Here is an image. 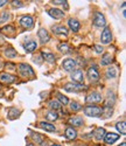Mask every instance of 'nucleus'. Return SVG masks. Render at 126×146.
Listing matches in <instances>:
<instances>
[{
  "instance_id": "f257e3e1",
  "label": "nucleus",
  "mask_w": 126,
  "mask_h": 146,
  "mask_svg": "<svg viewBox=\"0 0 126 146\" xmlns=\"http://www.w3.org/2000/svg\"><path fill=\"white\" fill-rule=\"evenodd\" d=\"M84 113L89 117H100L103 113V109L96 105H88L84 108Z\"/></svg>"
},
{
  "instance_id": "f8f14e48",
  "label": "nucleus",
  "mask_w": 126,
  "mask_h": 146,
  "mask_svg": "<svg viewBox=\"0 0 126 146\" xmlns=\"http://www.w3.org/2000/svg\"><path fill=\"white\" fill-rule=\"evenodd\" d=\"M48 14L54 19H62L64 17V12H62L61 9H57V8H50L48 11Z\"/></svg>"
},
{
  "instance_id": "37998d69",
  "label": "nucleus",
  "mask_w": 126,
  "mask_h": 146,
  "mask_svg": "<svg viewBox=\"0 0 126 146\" xmlns=\"http://www.w3.org/2000/svg\"><path fill=\"white\" fill-rule=\"evenodd\" d=\"M119 146H126V143H121Z\"/></svg>"
},
{
  "instance_id": "5701e85b",
  "label": "nucleus",
  "mask_w": 126,
  "mask_h": 146,
  "mask_svg": "<svg viewBox=\"0 0 126 146\" xmlns=\"http://www.w3.org/2000/svg\"><path fill=\"white\" fill-rule=\"evenodd\" d=\"M57 49H58L61 53H63V54L70 53V47H69V44H68L67 42H61V43L57 46Z\"/></svg>"
},
{
  "instance_id": "58836bf2",
  "label": "nucleus",
  "mask_w": 126,
  "mask_h": 146,
  "mask_svg": "<svg viewBox=\"0 0 126 146\" xmlns=\"http://www.w3.org/2000/svg\"><path fill=\"white\" fill-rule=\"evenodd\" d=\"M6 67H9V69H14L17 66L14 63H6Z\"/></svg>"
},
{
  "instance_id": "7c9ffc66",
  "label": "nucleus",
  "mask_w": 126,
  "mask_h": 146,
  "mask_svg": "<svg viewBox=\"0 0 126 146\" xmlns=\"http://www.w3.org/2000/svg\"><path fill=\"white\" fill-rule=\"evenodd\" d=\"M70 109H71L72 111L76 112V111H80V110H81L82 105H81L80 103H77V102H71V103H70Z\"/></svg>"
},
{
  "instance_id": "ddd939ff",
  "label": "nucleus",
  "mask_w": 126,
  "mask_h": 146,
  "mask_svg": "<svg viewBox=\"0 0 126 146\" xmlns=\"http://www.w3.org/2000/svg\"><path fill=\"white\" fill-rule=\"evenodd\" d=\"M52 29H53V33L56 34V35H64V36L68 35V31H67V28H66L64 26L56 25V26H54Z\"/></svg>"
},
{
  "instance_id": "b1692460",
  "label": "nucleus",
  "mask_w": 126,
  "mask_h": 146,
  "mask_svg": "<svg viewBox=\"0 0 126 146\" xmlns=\"http://www.w3.org/2000/svg\"><path fill=\"white\" fill-rule=\"evenodd\" d=\"M111 62H112V56H111V54L105 53V54L103 55V57H102V61H100V64H102V66H109V64H111Z\"/></svg>"
},
{
  "instance_id": "a211bd4d",
  "label": "nucleus",
  "mask_w": 126,
  "mask_h": 146,
  "mask_svg": "<svg viewBox=\"0 0 126 146\" xmlns=\"http://www.w3.org/2000/svg\"><path fill=\"white\" fill-rule=\"evenodd\" d=\"M64 136H66V138L72 140V139H75L77 137V132H76V130H75L74 127H68L66 130V132H64Z\"/></svg>"
},
{
  "instance_id": "39448f33",
  "label": "nucleus",
  "mask_w": 126,
  "mask_h": 146,
  "mask_svg": "<svg viewBox=\"0 0 126 146\" xmlns=\"http://www.w3.org/2000/svg\"><path fill=\"white\" fill-rule=\"evenodd\" d=\"M20 25L23 27V28H26V29H29L34 26V20L31 15H23L20 18Z\"/></svg>"
},
{
  "instance_id": "4c0bfd02",
  "label": "nucleus",
  "mask_w": 126,
  "mask_h": 146,
  "mask_svg": "<svg viewBox=\"0 0 126 146\" xmlns=\"http://www.w3.org/2000/svg\"><path fill=\"white\" fill-rule=\"evenodd\" d=\"M95 49H96V53H98V54L103 53V47H100L99 44H96L95 46Z\"/></svg>"
},
{
  "instance_id": "ea45409f",
  "label": "nucleus",
  "mask_w": 126,
  "mask_h": 146,
  "mask_svg": "<svg viewBox=\"0 0 126 146\" xmlns=\"http://www.w3.org/2000/svg\"><path fill=\"white\" fill-rule=\"evenodd\" d=\"M6 3H8L7 0H0V7H3V6H5L6 5Z\"/></svg>"
},
{
  "instance_id": "bb28decb",
  "label": "nucleus",
  "mask_w": 126,
  "mask_h": 146,
  "mask_svg": "<svg viewBox=\"0 0 126 146\" xmlns=\"http://www.w3.org/2000/svg\"><path fill=\"white\" fill-rule=\"evenodd\" d=\"M5 55H6L8 58H13V57L18 56V53L15 52V49H13L12 47H9V48H7V49L5 50Z\"/></svg>"
},
{
  "instance_id": "6e6552de",
  "label": "nucleus",
  "mask_w": 126,
  "mask_h": 146,
  "mask_svg": "<svg viewBox=\"0 0 126 146\" xmlns=\"http://www.w3.org/2000/svg\"><path fill=\"white\" fill-rule=\"evenodd\" d=\"M88 103H100L102 102V95L97 91H94L91 92L89 96H86V100H85Z\"/></svg>"
},
{
  "instance_id": "20e7f679",
  "label": "nucleus",
  "mask_w": 126,
  "mask_h": 146,
  "mask_svg": "<svg viewBox=\"0 0 126 146\" xmlns=\"http://www.w3.org/2000/svg\"><path fill=\"white\" fill-rule=\"evenodd\" d=\"M106 23L105 17L100 13V12H95L94 14V25L96 27H104Z\"/></svg>"
},
{
  "instance_id": "a19ab883",
  "label": "nucleus",
  "mask_w": 126,
  "mask_h": 146,
  "mask_svg": "<svg viewBox=\"0 0 126 146\" xmlns=\"http://www.w3.org/2000/svg\"><path fill=\"white\" fill-rule=\"evenodd\" d=\"M41 146H49V145H48L47 143H44V141H42V143H41Z\"/></svg>"
},
{
  "instance_id": "f3484780",
  "label": "nucleus",
  "mask_w": 126,
  "mask_h": 146,
  "mask_svg": "<svg viewBox=\"0 0 126 146\" xmlns=\"http://www.w3.org/2000/svg\"><path fill=\"white\" fill-rule=\"evenodd\" d=\"M0 81L4 82V83H13L15 81V77L13 75H9V74H5V72H3V74H0Z\"/></svg>"
},
{
  "instance_id": "c85d7f7f",
  "label": "nucleus",
  "mask_w": 126,
  "mask_h": 146,
  "mask_svg": "<svg viewBox=\"0 0 126 146\" xmlns=\"http://www.w3.org/2000/svg\"><path fill=\"white\" fill-rule=\"evenodd\" d=\"M46 118L48 119V120H56L57 118H58V115L56 113V111H48L47 113H46Z\"/></svg>"
},
{
  "instance_id": "4468645a",
  "label": "nucleus",
  "mask_w": 126,
  "mask_h": 146,
  "mask_svg": "<svg viewBox=\"0 0 126 146\" xmlns=\"http://www.w3.org/2000/svg\"><path fill=\"white\" fill-rule=\"evenodd\" d=\"M105 141L107 144H113L115 141H117L119 139V135L118 133H113V132H110V133H106L105 137H104Z\"/></svg>"
},
{
  "instance_id": "a878e982",
  "label": "nucleus",
  "mask_w": 126,
  "mask_h": 146,
  "mask_svg": "<svg viewBox=\"0 0 126 146\" xmlns=\"http://www.w3.org/2000/svg\"><path fill=\"white\" fill-rule=\"evenodd\" d=\"M48 105L53 109V111H56V110H60L61 109V104H60V102L58 101H55V100H52V101H49L48 102Z\"/></svg>"
},
{
  "instance_id": "6ab92c4d",
  "label": "nucleus",
  "mask_w": 126,
  "mask_h": 146,
  "mask_svg": "<svg viewBox=\"0 0 126 146\" xmlns=\"http://www.w3.org/2000/svg\"><path fill=\"white\" fill-rule=\"evenodd\" d=\"M68 123L72 126H81L83 124V118L82 117H71L69 120H68Z\"/></svg>"
},
{
  "instance_id": "0eeeda50",
  "label": "nucleus",
  "mask_w": 126,
  "mask_h": 146,
  "mask_svg": "<svg viewBox=\"0 0 126 146\" xmlns=\"http://www.w3.org/2000/svg\"><path fill=\"white\" fill-rule=\"evenodd\" d=\"M100 40H102V43L104 44H107L111 42L112 40V34H111V29L110 27H105L103 33H102V36H100Z\"/></svg>"
},
{
  "instance_id": "f704fd0d",
  "label": "nucleus",
  "mask_w": 126,
  "mask_h": 146,
  "mask_svg": "<svg viewBox=\"0 0 126 146\" xmlns=\"http://www.w3.org/2000/svg\"><path fill=\"white\" fill-rule=\"evenodd\" d=\"M31 136H32V138H33L36 143H40V144H41V143L43 141V138H42L40 135H35V133H31Z\"/></svg>"
},
{
  "instance_id": "9b49d317",
  "label": "nucleus",
  "mask_w": 126,
  "mask_h": 146,
  "mask_svg": "<svg viewBox=\"0 0 126 146\" xmlns=\"http://www.w3.org/2000/svg\"><path fill=\"white\" fill-rule=\"evenodd\" d=\"M37 36H39L41 43H46V42H48L50 40V36H49L48 32L44 28H40L39 29V32H37Z\"/></svg>"
},
{
  "instance_id": "e433bc0d",
  "label": "nucleus",
  "mask_w": 126,
  "mask_h": 146,
  "mask_svg": "<svg viewBox=\"0 0 126 146\" xmlns=\"http://www.w3.org/2000/svg\"><path fill=\"white\" fill-rule=\"evenodd\" d=\"M52 3H53L54 5H66V4H67L66 0H53Z\"/></svg>"
},
{
  "instance_id": "7ed1b4c3",
  "label": "nucleus",
  "mask_w": 126,
  "mask_h": 146,
  "mask_svg": "<svg viewBox=\"0 0 126 146\" xmlns=\"http://www.w3.org/2000/svg\"><path fill=\"white\" fill-rule=\"evenodd\" d=\"M63 89H64L66 91L68 92H78V91H82L85 89V86L82 83H67L64 84V87H63Z\"/></svg>"
},
{
  "instance_id": "cd10ccee",
  "label": "nucleus",
  "mask_w": 126,
  "mask_h": 146,
  "mask_svg": "<svg viewBox=\"0 0 126 146\" xmlns=\"http://www.w3.org/2000/svg\"><path fill=\"white\" fill-rule=\"evenodd\" d=\"M106 76H107L109 78H115V77L117 76V70H116V68H113V67L107 68V70H106Z\"/></svg>"
},
{
  "instance_id": "473e14b6",
  "label": "nucleus",
  "mask_w": 126,
  "mask_h": 146,
  "mask_svg": "<svg viewBox=\"0 0 126 146\" xmlns=\"http://www.w3.org/2000/svg\"><path fill=\"white\" fill-rule=\"evenodd\" d=\"M0 32L4 33V34H8V33H13L14 32V27L13 26H5L0 29Z\"/></svg>"
},
{
  "instance_id": "c03bdc74",
  "label": "nucleus",
  "mask_w": 126,
  "mask_h": 146,
  "mask_svg": "<svg viewBox=\"0 0 126 146\" xmlns=\"http://www.w3.org/2000/svg\"><path fill=\"white\" fill-rule=\"evenodd\" d=\"M52 146H61V145H57V144H54V145H52Z\"/></svg>"
},
{
  "instance_id": "9d476101",
  "label": "nucleus",
  "mask_w": 126,
  "mask_h": 146,
  "mask_svg": "<svg viewBox=\"0 0 126 146\" xmlns=\"http://www.w3.org/2000/svg\"><path fill=\"white\" fill-rule=\"evenodd\" d=\"M71 80L74 83H82L84 80V75H83V71L77 69V70H74L72 74H71Z\"/></svg>"
},
{
  "instance_id": "2eb2a0df",
  "label": "nucleus",
  "mask_w": 126,
  "mask_h": 146,
  "mask_svg": "<svg viewBox=\"0 0 126 146\" xmlns=\"http://www.w3.org/2000/svg\"><path fill=\"white\" fill-rule=\"evenodd\" d=\"M68 25H69V27H70V29L72 31V32H78L80 31V28H81V25H80V22L76 20V19H69V21H68Z\"/></svg>"
},
{
  "instance_id": "a18cd8bd",
  "label": "nucleus",
  "mask_w": 126,
  "mask_h": 146,
  "mask_svg": "<svg viewBox=\"0 0 126 146\" xmlns=\"http://www.w3.org/2000/svg\"><path fill=\"white\" fill-rule=\"evenodd\" d=\"M1 67H3V63H1V62H0V69H1Z\"/></svg>"
},
{
  "instance_id": "393cba45",
  "label": "nucleus",
  "mask_w": 126,
  "mask_h": 146,
  "mask_svg": "<svg viewBox=\"0 0 126 146\" xmlns=\"http://www.w3.org/2000/svg\"><path fill=\"white\" fill-rule=\"evenodd\" d=\"M19 113H20V111L17 108H11L8 110V118L9 119H15V118L19 117Z\"/></svg>"
},
{
  "instance_id": "4be33fe9",
  "label": "nucleus",
  "mask_w": 126,
  "mask_h": 146,
  "mask_svg": "<svg viewBox=\"0 0 126 146\" xmlns=\"http://www.w3.org/2000/svg\"><path fill=\"white\" fill-rule=\"evenodd\" d=\"M36 47H37V43L35 41H28V42L25 43V50L27 53H32L36 49Z\"/></svg>"
},
{
  "instance_id": "f03ea898",
  "label": "nucleus",
  "mask_w": 126,
  "mask_h": 146,
  "mask_svg": "<svg viewBox=\"0 0 126 146\" xmlns=\"http://www.w3.org/2000/svg\"><path fill=\"white\" fill-rule=\"evenodd\" d=\"M18 70L20 72V75L23 77H34V75H35L33 68L27 63H20L18 66Z\"/></svg>"
},
{
  "instance_id": "1a4fd4ad",
  "label": "nucleus",
  "mask_w": 126,
  "mask_h": 146,
  "mask_svg": "<svg viewBox=\"0 0 126 146\" xmlns=\"http://www.w3.org/2000/svg\"><path fill=\"white\" fill-rule=\"evenodd\" d=\"M62 67L66 71H72L75 68H76V61L72 60V58H67L63 61Z\"/></svg>"
},
{
  "instance_id": "dca6fc26",
  "label": "nucleus",
  "mask_w": 126,
  "mask_h": 146,
  "mask_svg": "<svg viewBox=\"0 0 126 146\" xmlns=\"http://www.w3.org/2000/svg\"><path fill=\"white\" fill-rule=\"evenodd\" d=\"M41 56L43 57V60H46L47 62H49V63H54V62H55V55H54L53 53L42 50V52H41Z\"/></svg>"
},
{
  "instance_id": "72a5a7b5",
  "label": "nucleus",
  "mask_w": 126,
  "mask_h": 146,
  "mask_svg": "<svg viewBox=\"0 0 126 146\" xmlns=\"http://www.w3.org/2000/svg\"><path fill=\"white\" fill-rule=\"evenodd\" d=\"M9 18V14H8V12H1L0 13V23H3L5 21H7Z\"/></svg>"
},
{
  "instance_id": "c9c22d12",
  "label": "nucleus",
  "mask_w": 126,
  "mask_h": 146,
  "mask_svg": "<svg viewBox=\"0 0 126 146\" xmlns=\"http://www.w3.org/2000/svg\"><path fill=\"white\" fill-rule=\"evenodd\" d=\"M12 6H13V7H22L23 4H22V1H17V0H13V1H12Z\"/></svg>"
},
{
  "instance_id": "c756f323",
  "label": "nucleus",
  "mask_w": 126,
  "mask_h": 146,
  "mask_svg": "<svg viewBox=\"0 0 126 146\" xmlns=\"http://www.w3.org/2000/svg\"><path fill=\"white\" fill-rule=\"evenodd\" d=\"M116 127H117V130L121 133V135H125V133H126V124H125V121H119V123H117Z\"/></svg>"
},
{
  "instance_id": "aec40b11",
  "label": "nucleus",
  "mask_w": 126,
  "mask_h": 146,
  "mask_svg": "<svg viewBox=\"0 0 126 146\" xmlns=\"http://www.w3.org/2000/svg\"><path fill=\"white\" fill-rule=\"evenodd\" d=\"M105 135H106V131H105L103 127H98V129L95 131V138H96L98 141L103 140L104 137H105Z\"/></svg>"
},
{
  "instance_id": "423d86ee",
  "label": "nucleus",
  "mask_w": 126,
  "mask_h": 146,
  "mask_svg": "<svg viewBox=\"0 0 126 146\" xmlns=\"http://www.w3.org/2000/svg\"><path fill=\"white\" fill-rule=\"evenodd\" d=\"M86 75H88V77H89V80L91 82H97L99 80V72H98L96 67H90L89 69H88Z\"/></svg>"
},
{
  "instance_id": "2f4dec72",
  "label": "nucleus",
  "mask_w": 126,
  "mask_h": 146,
  "mask_svg": "<svg viewBox=\"0 0 126 146\" xmlns=\"http://www.w3.org/2000/svg\"><path fill=\"white\" fill-rule=\"evenodd\" d=\"M57 98H58V101H60V104L62 105H67L68 103H69V100L67 98V97L66 96H63V95H61V94H58L57 95Z\"/></svg>"
},
{
  "instance_id": "79ce46f5",
  "label": "nucleus",
  "mask_w": 126,
  "mask_h": 146,
  "mask_svg": "<svg viewBox=\"0 0 126 146\" xmlns=\"http://www.w3.org/2000/svg\"><path fill=\"white\" fill-rule=\"evenodd\" d=\"M27 146H34V144H33V143H28Z\"/></svg>"
},
{
  "instance_id": "412c9836",
  "label": "nucleus",
  "mask_w": 126,
  "mask_h": 146,
  "mask_svg": "<svg viewBox=\"0 0 126 146\" xmlns=\"http://www.w3.org/2000/svg\"><path fill=\"white\" fill-rule=\"evenodd\" d=\"M39 126H40L41 129L46 130V131H49V132H54V131L56 130L55 126H54L53 124L48 123V121H41V123H39Z\"/></svg>"
}]
</instances>
